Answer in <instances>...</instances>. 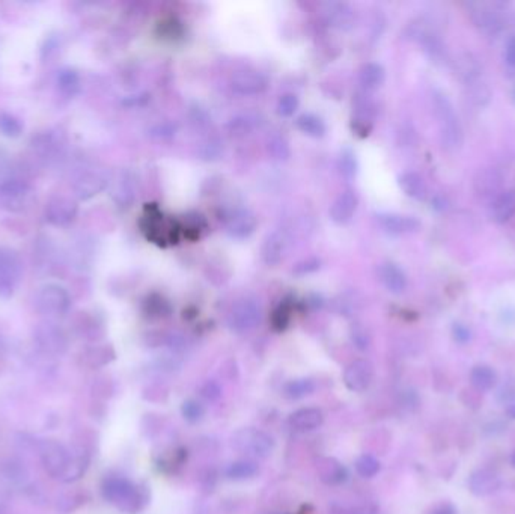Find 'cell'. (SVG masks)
Segmentation results:
<instances>
[{"mask_svg": "<svg viewBox=\"0 0 515 514\" xmlns=\"http://www.w3.org/2000/svg\"><path fill=\"white\" fill-rule=\"evenodd\" d=\"M102 497L124 513L136 514L149 502V493L145 487L134 484L121 475H109L101 484Z\"/></svg>", "mask_w": 515, "mask_h": 514, "instance_id": "6da1fadb", "label": "cell"}, {"mask_svg": "<svg viewBox=\"0 0 515 514\" xmlns=\"http://www.w3.org/2000/svg\"><path fill=\"white\" fill-rule=\"evenodd\" d=\"M432 107L437 118L441 144L449 151H455L463 145V127L458 120L454 105L441 91L432 92Z\"/></svg>", "mask_w": 515, "mask_h": 514, "instance_id": "7a4b0ae2", "label": "cell"}, {"mask_svg": "<svg viewBox=\"0 0 515 514\" xmlns=\"http://www.w3.org/2000/svg\"><path fill=\"white\" fill-rule=\"evenodd\" d=\"M71 306V296L65 287L59 283H47L38 290L35 296L36 311L47 319H58L65 315Z\"/></svg>", "mask_w": 515, "mask_h": 514, "instance_id": "3957f363", "label": "cell"}, {"mask_svg": "<svg viewBox=\"0 0 515 514\" xmlns=\"http://www.w3.org/2000/svg\"><path fill=\"white\" fill-rule=\"evenodd\" d=\"M232 447L248 457L267 458L273 453L274 442L270 434L253 427L241 429L232 436Z\"/></svg>", "mask_w": 515, "mask_h": 514, "instance_id": "277c9868", "label": "cell"}, {"mask_svg": "<svg viewBox=\"0 0 515 514\" xmlns=\"http://www.w3.org/2000/svg\"><path fill=\"white\" fill-rule=\"evenodd\" d=\"M23 278V261L17 250L0 246V297L14 295Z\"/></svg>", "mask_w": 515, "mask_h": 514, "instance_id": "5b68a950", "label": "cell"}, {"mask_svg": "<svg viewBox=\"0 0 515 514\" xmlns=\"http://www.w3.org/2000/svg\"><path fill=\"white\" fill-rule=\"evenodd\" d=\"M36 448L45 472L52 478L59 480L71 458V453L67 447L56 439H43L38 442Z\"/></svg>", "mask_w": 515, "mask_h": 514, "instance_id": "8992f818", "label": "cell"}, {"mask_svg": "<svg viewBox=\"0 0 515 514\" xmlns=\"http://www.w3.org/2000/svg\"><path fill=\"white\" fill-rule=\"evenodd\" d=\"M34 341L38 350L47 356H62L68 349L65 330L52 321L38 324L34 330Z\"/></svg>", "mask_w": 515, "mask_h": 514, "instance_id": "52a82bcc", "label": "cell"}, {"mask_svg": "<svg viewBox=\"0 0 515 514\" xmlns=\"http://www.w3.org/2000/svg\"><path fill=\"white\" fill-rule=\"evenodd\" d=\"M32 189L26 181L8 178L0 183V208L10 213H20L30 204Z\"/></svg>", "mask_w": 515, "mask_h": 514, "instance_id": "ba28073f", "label": "cell"}, {"mask_svg": "<svg viewBox=\"0 0 515 514\" xmlns=\"http://www.w3.org/2000/svg\"><path fill=\"white\" fill-rule=\"evenodd\" d=\"M261 317H263V312H261V306L256 300L252 297H243L234 303L231 312L228 315V323L232 330L243 334V332L255 329L261 321Z\"/></svg>", "mask_w": 515, "mask_h": 514, "instance_id": "9c48e42d", "label": "cell"}, {"mask_svg": "<svg viewBox=\"0 0 515 514\" xmlns=\"http://www.w3.org/2000/svg\"><path fill=\"white\" fill-rule=\"evenodd\" d=\"M77 202L67 196H53L47 202L45 207V219L47 222L53 226H68L77 217Z\"/></svg>", "mask_w": 515, "mask_h": 514, "instance_id": "30bf717a", "label": "cell"}, {"mask_svg": "<svg viewBox=\"0 0 515 514\" xmlns=\"http://www.w3.org/2000/svg\"><path fill=\"white\" fill-rule=\"evenodd\" d=\"M258 219L248 208H235L226 217V233L237 240H244L255 233Z\"/></svg>", "mask_w": 515, "mask_h": 514, "instance_id": "8fae6325", "label": "cell"}, {"mask_svg": "<svg viewBox=\"0 0 515 514\" xmlns=\"http://www.w3.org/2000/svg\"><path fill=\"white\" fill-rule=\"evenodd\" d=\"M374 378V368L371 362L359 359L351 362L344 371V383L353 392L366 391Z\"/></svg>", "mask_w": 515, "mask_h": 514, "instance_id": "7c38bea8", "label": "cell"}, {"mask_svg": "<svg viewBox=\"0 0 515 514\" xmlns=\"http://www.w3.org/2000/svg\"><path fill=\"white\" fill-rule=\"evenodd\" d=\"M358 205H359V197L353 191H347L344 193H340L333 204L330 205L329 210V216L331 222H335L336 225H347L350 224L355 211H358Z\"/></svg>", "mask_w": 515, "mask_h": 514, "instance_id": "4fadbf2b", "label": "cell"}, {"mask_svg": "<svg viewBox=\"0 0 515 514\" xmlns=\"http://www.w3.org/2000/svg\"><path fill=\"white\" fill-rule=\"evenodd\" d=\"M377 222L384 233L393 235L416 233L421 228V222L416 217L396 215V213H378Z\"/></svg>", "mask_w": 515, "mask_h": 514, "instance_id": "5bb4252c", "label": "cell"}, {"mask_svg": "<svg viewBox=\"0 0 515 514\" xmlns=\"http://www.w3.org/2000/svg\"><path fill=\"white\" fill-rule=\"evenodd\" d=\"M267 78L255 71H241L231 78V88L240 96H256L267 88Z\"/></svg>", "mask_w": 515, "mask_h": 514, "instance_id": "9a60e30c", "label": "cell"}, {"mask_svg": "<svg viewBox=\"0 0 515 514\" xmlns=\"http://www.w3.org/2000/svg\"><path fill=\"white\" fill-rule=\"evenodd\" d=\"M415 36L419 41V44L422 45L424 52L426 53V56L430 58L434 64H443V62L448 61V50L445 44H443L441 38L432 32L430 29H416Z\"/></svg>", "mask_w": 515, "mask_h": 514, "instance_id": "2e32d148", "label": "cell"}, {"mask_svg": "<svg viewBox=\"0 0 515 514\" xmlns=\"http://www.w3.org/2000/svg\"><path fill=\"white\" fill-rule=\"evenodd\" d=\"M107 186V180L105 175L95 171H86L80 173L74 181V192L80 200H89L101 191H105Z\"/></svg>", "mask_w": 515, "mask_h": 514, "instance_id": "e0dca14e", "label": "cell"}, {"mask_svg": "<svg viewBox=\"0 0 515 514\" xmlns=\"http://www.w3.org/2000/svg\"><path fill=\"white\" fill-rule=\"evenodd\" d=\"M502 487V480L496 472L488 469L474 471L469 478V489L476 496H488Z\"/></svg>", "mask_w": 515, "mask_h": 514, "instance_id": "ac0fdd59", "label": "cell"}, {"mask_svg": "<svg viewBox=\"0 0 515 514\" xmlns=\"http://www.w3.org/2000/svg\"><path fill=\"white\" fill-rule=\"evenodd\" d=\"M287 237L282 233L274 231L265 237L261 248V257L267 266H277L281 264L285 258V252H287Z\"/></svg>", "mask_w": 515, "mask_h": 514, "instance_id": "d6986e66", "label": "cell"}, {"mask_svg": "<svg viewBox=\"0 0 515 514\" xmlns=\"http://www.w3.org/2000/svg\"><path fill=\"white\" fill-rule=\"evenodd\" d=\"M378 279L392 295H402L407 288L406 273L401 270L399 266L389 263V261L378 267Z\"/></svg>", "mask_w": 515, "mask_h": 514, "instance_id": "ffe728a7", "label": "cell"}, {"mask_svg": "<svg viewBox=\"0 0 515 514\" xmlns=\"http://www.w3.org/2000/svg\"><path fill=\"white\" fill-rule=\"evenodd\" d=\"M91 454L92 453H89V451L73 448V453H71V458L68 462V466L65 468V471H63L59 481L69 484V482H76V481L80 480L89 468Z\"/></svg>", "mask_w": 515, "mask_h": 514, "instance_id": "44dd1931", "label": "cell"}, {"mask_svg": "<svg viewBox=\"0 0 515 514\" xmlns=\"http://www.w3.org/2000/svg\"><path fill=\"white\" fill-rule=\"evenodd\" d=\"M316 473L322 482L330 486L342 484L348 478V472L345 466L338 462L333 457H322L316 463Z\"/></svg>", "mask_w": 515, "mask_h": 514, "instance_id": "7402d4cb", "label": "cell"}, {"mask_svg": "<svg viewBox=\"0 0 515 514\" xmlns=\"http://www.w3.org/2000/svg\"><path fill=\"white\" fill-rule=\"evenodd\" d=\"M324 415L316 407H305L292 414L288 419L289 425L297 431H312L322 424Z\"/></svg>", "mask_w": 515, "mask_h": 514, "instance_id": "603a6c76", "label": "cell"}, {"mask_svg": "<svg viewBox=\"0 0 515 514\" xmlns=\"http://www.w3.org/2000/svg\"><path fill=\"white\" fill-rule=\"evenodd\" d=\"M324 14H326L330 26H333L339 30H348L354 25V12L351 10V6L347 3H339V2L327 3L326 12Z\"/></svg>", "mask_w": 515, "mask_h": 514, "instance_id": "cb8c5ba5", "label": "cell"}, {"mask_svg": "<svg viewBox=\"0 0 515 514\" xmlns=\"http://www.w3.org/2000/svg\"><path fill=\"white\" fill-rule=\"evenodd\" d=\"M515 213V191H505L498 193L491 204L490 215L497 224H505Z\"/></svg>", "mask_w": 515, "mask_h": 514, "instance_id": "d4e9b609", "label": "cell"}, {"mask_svg": "<svg viewBox=\"0 0 515 514\" xmlns=\"http://www.w3.org/2000/svg\"><path fill=\"white\" fill-rule=\"evenodd\" d=\"M502 187L501 173L494 169L479 171L476 178H474V191L482 197L497 196Z\"/></svg>", "mask_w": 515, "mask_h": 514, "instance_id": "484cf974", "label": "cell"}, {"mask_svg": "<svg viewBox=\"0 0 515 514\" xmlns=\"http://www.w3.org/2000/svg\"><path fill=\"white\" fill-rule=\"evenodd\" d=\"M58 89L65 98H74L82 91V81L74 68L65 67L58 71L56 76Z\"/></svg>", "mask_w": 515, "mask_h": 514, "instance_id": "4316f807", "label": "cell"}, {"mask_svg": "<svg viewBox=\"0 0 515 514\" xmlns=\"http://www.w3.org/2000/svg\"><path fill=\"white\" fill-rule=\"evenodd\" d=\"M398 184L402 192L413 200L422 201L428 195V187L422 175L417 172H404L398 177Z\"/></svg>", "mask_w": 515, "mask_h": 514, "instance_id": "83f0119b", "label": "cell"}, {"mask_svg": "<svg viewBox=\"0 0 515 514\" xmlns=\"http://www.w3.org/2000/svg\"><path fill=\"white\" fill-rule=\"evenodd\" d=\"M386 81V71L384 68L375 64V62H368L364 64L359 71V83L362 85L363 89L366 91H375L382 88Z\"/></svg>", "mask_w": 515, "mask_h": 514, "instance_id": "f1b7e54d", "label": "cell"}, {"mask_svg": "<svg viewBox=\"0 0 515 514\" xmlns=\"http://www.w3.org/2000/svg\"><path fill=\"white\" fill-rule=\"evenodd\" d=\"M2 475L6 484L14 487L26 486V482L29 480V472L26 469V466L20 460H17V458H8L2 464Z\"/></svg>", "mask_w": 515, "mask_h": 514, "instance_id": "f546056e", "label": "cell"}, {"mask_svg": "<svg viewBox=\"0 0 515 514\" xmlns=\"http://www.w3.org/2000/svg\"><path fill=\"white\" fill-rule=\"evenodd\" d=\"M115 359V352L110 345H95L82 353V363L89 368H101Z\"/></svg>", "mask_w": 515, "mask_h": 514, "instance_id": "4dcf8cb0", "label": "cell"}, {"mask_svg": "<svg viewBox=\"0 0 515 514\" xmlns=\"http://www.w3.org/2000/svg\"><path fill=\"white\" fill-rule=\"evenodd\" d=\"M296 125L303 134L314 139H321L326 136V133H327L326 122H324L320 116H316L314 114L300 115L297 118Z\"/></svg>", "mask_w": 515, "mask_h": 514, "instance_id": "1f68e13d", "label": "cell"}, {"mask_svg": "<svg viewBox=\"0 0 515 514\" xmlns=\"http://www.w3.org/2000/svg\"><path fill=\"white\" fill-rule=\"evenodd\" d=\"M470 382L472 385L476 387L478 391H490L493 389L496 382H497V376L494 373V370L488 367V365H478L472 370L470 373Z\"/></svg>", "mask_w": 515, "mask_h": 514, "instance_id": "d6a6232c", "label": "cell"}, {"mask_svg": "<svg viewBox=\"0 0 515 514\" xmlns=\"http://www.w3.org/2000/svg\"><path fill=\"white\" fill-rule=\"evenodd\" d=\"M315 387L316 385L312 378H296V381H289L283 386V395L289 400H300L311 395L315 391Z\"/></svg>", "mask_w": 515, "mask_h": 514, "instance_id": "836d02e7", "label": "cell"}, {"mask_svg": "<svg viewBox=\"0 0 515 514\" xmlns=\"http://www.w3.org/2000/svg\"><path fill=\"white\" fill-rule=\"evenodd\" d=\"M455 68L458 76L461 77L467 85L479 81L481 67L478 64V61L473 59L470 54H463V56L457 61Z\"/></svg>", "mask_w": 515, "mask_h": 514, "instance_id": "e575fe53", "label": "cell"}, {"mask_svg": "<svg viewBox=\"0 0 515 514\" xmlns=\"http://www.w3.org/2000/svg\"><path fill=\"white\" fill-rule=\"evenodd\" d=\"M225 473L229 480L234 481L249 480L258 473V464L253 460H240L229 464Z\"/></svg>", "mask_w": 515, "mask_h": 514, "instance_id": "d590c367", "label": "cell"}, {"mask_svg": "<svg viewBox=\"0 0 515 514\" xmlns=\"http://www.w3.org/2000/svg\"><path fill=\"white\" fill-rule=\"evenodd\" d=\"M86 500H88V496H86V493L82 492V490H69V492L62 493L58 497L56 507L61 513L68 514L76 511L77 508H80L86 502Z\"/></svg>", "mask_w": 515, "mask_h": 514, "instance_id": "8d00e7d4", "label": "cell"}, {"mask_svg": "<svg viewBox=\"0 0 515 514\" xmlns=\"http://www.w3.org/2000/svg\"><path fill=\"white\" fill-rule=\"evenodd\" d=\"M23 130H25V124L19 116L8 112L0 114V133H2V136L15 139L21 136Z\"/></svg>", "mask_w": 515, "mask_h": 514, "instance_id": "74e56055", "label": "cell"}, {"mask_svg": "<svg viewBox=\"0 0 515 514\" xmlns=\"http://www.w3.org/2000/svg\"><path fill=\"white\" fill-rule=\"evenodd\" d=\"M144 310L148 317H164L171 312V306L168 300H164L162 296L153 295L146 299Z\"/></svg>", "mask_w": 515, "mask_h": 514, "instance_id": "f35d334b", "label": "cell"}, {"mask_svg": "<svg viewBox=\"0 0 515 514\" xmlns=\"http://www.w3.org/2000/svg\"><path fill=\"white\" fill-rule=\"evenodd\" d=\"M355 471H358L359 475L363 478H372L380 472V462L374 456L363 454L358 458V462H355Z\"/></svg>", "mask_w": 515, "mask_h": 514, "instance_id": "ab89813d", "label": "cell"}, {"mask_svg": "<svg viewBox=\"0 0 515 514\" xmlns=\"http://www.w3.org/2000/svg\"><path fill=\"white\" fill-rule=\"evenodd\" d=\"M469 86V97L470 100L474 103V105L478 106H484V105H488L491 97H493V94H491L488 86L484 83V82H473Z\"/></svg>", "mask_w": 515, "mask_h": 514, "instance_id": "60d3db41", "label": "cell"}, {"mask_svg": "<svg viewBox=\"0 0 515 514\" xmlns=\"http://www.w3.org/2000/svg\"><path fill=\"white\" fill-rule=\"evenodd\" d=\"M339 169L347 178H354L355 173H358V160H355V156L350 149H344L342 154H340Z\"/></svg>", "mask_w": 515, "mask_h": 514, "instance_id": "b9f144b4", "label": "cell"}, {"mask_svg": "<svg viewBox=\"0 0 515 514\" xmlns=\"http://www.w3.org/2000/svg\"><path fill=\"white\" fill-rule=\"evenodd\" d=\"M268 151L273 156V159L277 160H287L291 156V149L288 142L281 136H274L268 142Z\"/></svg>", "mask_w": 515, "mask_h": 514, "instance_id": "7bdbcfd3", "label": "cell"}, {"mask_svg": "<svg viewBox=\"0 0 515 514\" xmlns=\"http://www.w3.org/2000/svg\"><path fill=\"white\" fill-rule=\"evenodd\" d=\"M298 109V97L296 94H285L277 101V114L283 118H289Z\"/></svg>", "mask_w": 515, "mask_h": 514, "instance_id": "ee69618b", "label": "cell"}, {"mask_svg": "<svg viewBox=\"0 0 515 514\" xmlns=\"http://www.w3.org/2000/svg\"><path fill=\"white\" fill-rule=\"evenodd\" d=\"M182 416H184L188 422H197L201 421L202 416L205 415V409L199 401L196 400H187L182 405Z\"/></svg>", "mask_w": 515, "mask_h": 514, "instance_id": "f6af8a7d", "label": "cell"}, {"mask_svg": "<svg viewBox=\"0 0 515 514\" xmlns=\"http://www.w3.org/2000/svg\"><path fill=\"white\" fill-rule=\"evenodd\" d=\"M321 267V261L318 258H307V259H303L300 261V263H297L294 266V268H292V273H294L296 276H306V275H311L314 272L318 270V268Z\"/></svg>", "mask_w": 515, "mask_h": 514, "instance_id": "bcb514c9", "label": "cell"}, {"mask_svg": "<svg viewBox=\"0 0 515 514\" xmlns=\"http://www.w3.org/2000/svg\"><path fill=\"white\" fill-rule=\"evenodd\" d=\"M92 394L97 398L112 397V394H113L112 382L107 381V378H98V381L92 385Z\"/></svg>", "mask_w": 515, "mask_h": 514, "instance_id": "7dc6e473", "label": "cell"}, {"mask_svg": "<svg viewBox=\"0 0 515 514\" xmlns=\"http://www.w3.org/2000/svg\"><path fill=\"white\" fill-rule=\"evenodd\" d=\"M272 323H273V328L276 330H283L285 328H287L288 323H289V310H288V308L285 305L277 308V310L273 314Z\"/></svg>", "mask_w": 515, "mask_h": 514, "instance_id": "c3c4849f", "label": "cell"}, {"mask_svg": "<svg viewBox=\"0 0 515 514\" xmlns=\"http://www.w3.org/2000/svg\"><path fill=\"white\" fill-rule=\"evenodd\" d=\"M149 100H151V96L146 92H142V94H136V96L125 97L122 100V105L125 107H142V106H145Z\"/></svg>", "mask_w": 515, "mask_h": 514, "instance_id": "681fc988", "label": "cell"}, {"mask_svg": "<svg viewBox=\"0 0 515 514\" xmlns=\"http://www.w3.org/2000/svg\"><path fill=\"white\" fill-rule=\"evenodd\" d=\"M351 338H353L354 344L358 345L360 350H364L369 345V336H368V334H366V332H364V329H362L359 326L353 329Z\"/></svg>", "mask_w": 515, "mask_h": 514, "instance_id": "f907efd6", "label": "cell"}, {"mask_svg": "<svg viewBox=\"0 0 515 514\" xmlns=\"http://www.w3.org/2000/svg\"><path fill=\"white\" fill-rule=\"evenodd\" d=\"M220 386L216 382H207L201 389V395L207 400H216L220 397Z\"/></svg>", "mask_w": 515, "mask_h": 514, "instance_id": "816d5d0a", "label": "cell"}, {"mask_svg": "<svg viewBox=\"0 0 515 514\" xmlns=\"http://www.w3.org/2000/svg\"><path fill=\"white\" fill-rule=\"evenodd\" d=\"M505 62L508 67L515 68V36H511L505 45Z\"/></svg>", "mask_w": 515, "mask_h": 514, "instance_id": "f5cc1de1", "label": "cell"}, {"mask_svg": "<svg viewBox=\"0 0 515 514\" xmlns=\"http://www.w3.org/2000/svg\"><path fill=\"white\" fill-rule=\"evenodd\" d=\"M454 338L458 343H467L470 339V330L467 329L464 324H455L454 326Z\"/></svg>", "mask_w": 515, "mask_h": 514, "instance_id": "db71d44e", "label": "cell"}, {"mask_svg": "<svg viewBox=\"0 0 515 514\" xmlns=\"http://www.w3.org/2000/svg\"><path fill=\"white\" fill-rule=\"evenodd\" d=\"M155 136L158 138H171L173 133H175V129H172L171 125L164 124V125H157L155 127Z\"/></svg>", "mask_w": 515, "mask_h": 514, "instance_id": "11a10c76", "label": "cell"}, {"mask_svg": "<svg viewBox=\"0 0 515 514\" xmlns=\"http://www.w3.org/2000/svg\"><path fill=\"white\" fill-rule=\"evenodd\" d=\"M329 511H330L329 514H358L354 511V508L347 507V505H342V504H333Z\"/></svg>", "mask_w": 515, "mask_h": 514, "instance_id": "9f6ffc18", "label": "cell"}, {"mask_svg": "<svg viewBox=\"0 0 515 514\" xmlns=\"http://www.w3.org/2000/svg\"><path fill=\"white\" fill-rule=\"evenodd\" d=\"M431 514H455V508L450 504H440L432 510Z\"/></svg>", "mask_w": 515, "mask_h": 514, "instance_id": "6f0895ef", "label": "cell"}, {"mask_svg": "<svg viewBox=\"0 0 515 514\" xmlns=\"http://www.w3.org/2000/svg\"><path fill=\"white\" fill-rule=\"evenodd\" d=\"M506 414H508V416H511L512 419H515V401L506 407Z\"/></svg>", "mask_w": 515, "mask_h": 514, "instance_id": "680465c9", "label": "cell"}, {"mask_svg": "<svg viewBox=\"0 0 515 514\" xmlns=\"http://www.w3.org/2000/svg\"><path fill=\"white\" fill-rule=\"evenodd\" d=\"M511 463H512V466L515 468V451H514L512 456H511Z\"/></svg>", "mask_w": 515, "mask_h": 514, "instance_id": "91938a15", "label": "cell"}]
</instances>
